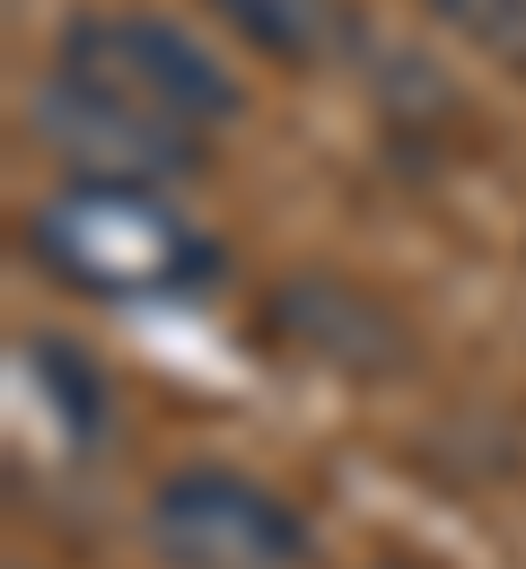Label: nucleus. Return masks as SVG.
Here are the masks:
<instances>
[{"label": "nucleus", "mask_w": 526, "mask_h": 569, "mask_svg": "<svg viewBox=\"0 0 526 569\" xmlns=\"http://www.w3.org/2000/svg\"><path fill=\"white\" fill-rule=\"evenodd\" d=\"M27 254L53 281L115 298V307H150V298H193L220 272L211 237L176 211L141 176H79L27 219Z\"/></svg>", "instance_id": "nucleus-1"}, {"label": "nucleus", "mask_w": 526, "mask_h": 569, "mask_svg": "<svg viewBox=\"0 0 526 569\" xmlns=\"http://www.w3.org/2000/svg\"><path fill=\"white\" fill-rule=\"evenodd\" d=\"M150 552L167 569H307V526L281 491L228 465H185L150 491Z\"/></svg>", "instance_id": "nucleus-2"}, {"label": "nucleus", "mask_w": 526, "mask_h": 569, "mask_svg": "<svg viewBox=\"0 0 526 569\" xmlns=\"http://www.w3.org/2000/svg\"><path fill=\"white\" fill-rule=\"evenodd\" d=\"M62 62L88 71L97 88L132 97V106H158L193 132H220L237 114V79L220 71L211 44H193L176 18H150V9H88L62 27Z\"/></svg>", "instance_id": "nucleus-3"}, {"label": "nucleus", "mask_w": 526, "mask_h": 569, "mask_svg": "<svg viewBox=\"0 0 526 569\" xmlns=\"http://www.w3.org/2000/svg\"><path fill=\"white\" fill-rule=\"evenodd\" d=\"M36 141L53 149L71 176H141V184H167V176H193L202 167V132L158 114V106H132L115 88H97L88 71L53 62V79L36 88Z\"/></svg>", "instance_id": "nucleus-4"}, {"label": "nucleus", "mask_w": 526, "mask_h": 569, "mask_svg": "<svg viewBox=\"0 0 526 569\" xmlns=\"http://www.w3.org/2000/svg\"><path fill=\"white\" fill-rule=\"evenodd\" d=\"M202 9L220 18L246 53H264V62H281V71H325V62H343L351 36H360L351 0H202Z\"/></svg>", "instance_id": "nucleus-5"}, {"label": "nucleus", "mask_w": 526, "mask_h": 569, "mask_svg": "<svg viewBox=\"0 0 526 569\" xmlns=\"http://www.w3.org/2000/svg\"><path fill=\"white\" fill-rule=\"evenodd\" d=\"M421 9H430L439 27H456L474 53L526 71V0H421Z\"/></svg>", "instance_id": "nucleus-6"}, {"label": "nucleus", "mask_w": 526, "mask_h": 569, "mask_svg": "<svg viewBox=\"0 0 526 569\" xmlns=\"http://www.w3.org/2000/svg\"><path fill=\"white\" fill-rule=\"evenodd\" d=\"M27 368H36V377H44V395L62 403V429L88 447V438L106 429V386L79 368V351H71V342H27Z\"/></svg>", "instance_id": "nucleus-7"}]
</instances>
